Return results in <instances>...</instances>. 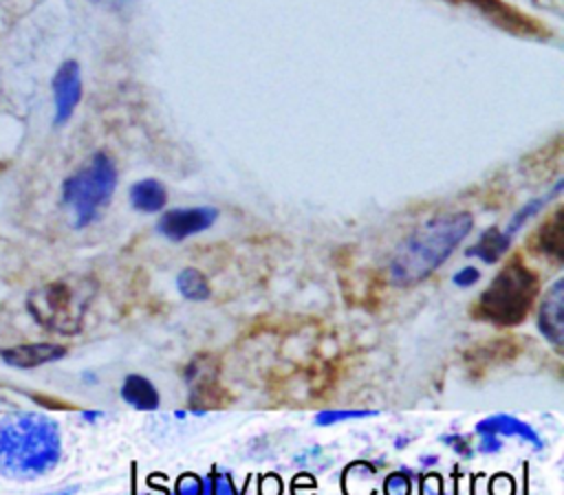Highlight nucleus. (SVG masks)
I'll use <instances>...</instances> for the list:
<instances>
[{
  "mask_svg": "<svg viewBox=\"0 0 564 495\" xmlns=\"http://www.w3.org/2000/svg\"><path fill=\"white\" fill-rule=\"evenodd\" d=\"M471 227L474 218L467 211L443 213L416 227L390 257V284L405 288L425 282L471 233Z\"/></svg>",
  "mask_w": 564,
  "mask_h": 495,
  "instance_id": "nucleus-1",
  "label": "nucleus"
},
{
  "mask_svg": "<svg viewBox=\"0 0 564 495\" xmlns=\"http://www.w3.org/2000/svg\"><path fill=\"white\" fill-rule=\"evenodd\" d=\"M62 433L53 418L20 411L0 418V473L13 480H35L57 466Z\"/></svg>",
  "mask_w": 564,
  "mask_h": 495,
  "instance_id": "nucleus-2",
  "label": "nucleus"
},
{
  "mask_svg": "<svg viewBox=\"0 0 564 495\" xmlns=\"http://www.w3.org/2000/svg\"><path fill=\"white\" fill-rule=\"evenodd\" d=\"M538 293V275L520 257H513L478 295L471 315L500 328H513L529 317Z\"/></svg>",
  "mask_w": 564,
  "mask_h": 495,
  "instance_id": "nucleus-3",
  "label": "nucleus"
},
{
  "mask_svg": "<svg viewBox=\"0 0 564 495\" xmlns=\"http://www.w3.org/2000/svg\"><path fill=\"white\" fill-rule=\"evenodd\" d=\"M95 297V282L86 277H62L31 290L26 308L48 332L77 334Z\"/></svg>",
  "mask_w": 564,
  "mask_h": 495,
  "instance_id": "nucleus-4",
  "label": "nucleus"
},
{
  "mask_svg": "<svg viewBox=\"0 0 564 495\" xmlns=\"http://www.w3.org/2000/svg\"><path fill=\"white\" fill-rule=\"evenodd\" d=\"M117 189V167L104 152L93 154L62 185V200L73 213L77 229L88 227L110 202Z\"/></svg>",
  "mask_w": 564,
  "mask_h": 495,
  "instance_id": "nucleus-5",
  "label": "nucleus"
},
{
  "mask_svg": "<svg viewBox=\"0 0 564 495\" xmlns=\"http://www.w3.org/2000/svg\"><path fill=\"white\" fill-rule=\"evenodd\" d=\"M216 218H218V211L214 207H176L165 211L159 218L156 229L167 240L181 242L189 235H196L209 229L216 222Z\"/></svg>",
  "mask_w": 564,
  "mask_h": 495,
  "instance_id": "nucleus-6",
  "label": "nucleus"
},
{
  "mask_svg": "<svg viewBox=\"0 0 564 495\" xmlns=\"http://www.w3.org/2000/svg\"><path fill=\"white\" fill-rule=\"evenodd\" d=\"M538 330L542 337L562 352L564 345V279L557 277L542 295L538 308Z\"/></svg>",
  "mask_w": 564,
  "mask_h": 495,
  "instance_id": "nucleus-7",
  "label": "nucleus"
},
{
  "mask_svg": "<svg viewBox=\"0 0 564 495\" xmlns=\"http://www.w3.org/2000/svg\"><path fill=\"white\" fill-rule=\"evenodd\" d=\"M55 123H66L82 99V75L75 62H64L53 79Z\"/></svg>",
  "mask_w": 564,
  "mask_h": 495,
  "instance_id": "nucleus-8",
  "label": "nucleus"
},
{
  "mask_svg": "<svg viewBox=\"0 0 564 495\" xmlns=\"http://www.w3.org/2000/svg\"><path fill=\"white\" fill-rule=\"evenodd\" d=\"M0 356L11 367L31 370V367H40L44 363L59 361L62 356H66V348L59 343H22V345L2 350Z\"/></svg>",
  "mask_w": 564,
  "mask_h": 495,
  "instance_id": "nucleus-9",
  "label": "nucleus"
},
{
  "mask_svg": "<svg viewBox=\"0 0 564 495\" xmlns=\"http://www.w3.org/2000/svg\"><path fill=\"white\" fill-rule=\"evenodd\" d=\"M476 433H496V436H516L524 442H529L535 451H540L544 447L540 433L524 420L511 416V414H494L482 418L480 422H476Z\"/></svg>",
  "mask_w": 564,
  "mask_h": 495,
  "instance_id": "nucleus-10",
  "label": "nucleus"
},
{
  "mask_svg": "<svg viewBox=\"0 0 564 495\" xmlns=\"http://www.w3.org/2000/svg\"><path fill=\"white\" fill-rule=\"evenodd\" d=\"M535 251L546 260L560 264L564 255V209H555L553 216L538 229Z\"/></svg>",
  "mask_w": 564,
  "mask_h": 495,
  "instance_id": "nucleus-11",
  "label": "nucleus"
},
{
  "mask_svg": "<svg viewBox=\"0 0 564 495\" xmlns=\"http://www.w3.org/2000/svg\"><path fill=\"white\" fill-rule=\"evenodd\" d=\"M121 398L139 409V411H154L161 405V394L154 387V383L141 374H130L123 378L121 385Z\"/></svg>",
  "mask_w": 564,
  "mask_h": 495,
  "instance_id": "nucleus-12",
  "label": "nucleus"
},
{
  "mask_svg": "<svg viewBox=\"0 0 564 495\" xmlns=\"http://www.w3.org/2000/svg\"><path fill=\"white\" fill-rule=\"evenodd\" d=\"M130 202L137 211L156 213L165 207L167 191H165L163 183H159L156 178H143L130 187Z\"/></svg>",
  "mask_w": 564,
  "mask_h": 495,
  "instance_id": "nucleus-13",
  "label": "nucleus"
},
{
  "mask_svg": "<svg viewBox=\"0 0 564 495\" xmlns=\"http://www.w3.org/2000/svg\"><path fill=\"white\" fill-rule=\"evenodd\" d=\"M509 246H511V240L498 227H489L487 231L480 233L476 244L467 249V255L478 257L485 264H496L509 251Z\"/></svg>",
  "mask_w": 564,
  "mask_h": 495,
  "instance_id": "nucleus-14",
  "label": "nucleus"
},
{
  "mask_svg": "<svg viewBox=\"0 0 564 495\" xmlns=\"http://www.w3.org/2000/svg\"><path fill=\"white\" fill-rule=\"evenodd\" d=\"M562 191V180L546 194V196H540V198H531L529 202H524L511 218H509V222H507V227L502 229V233L509 238V240H513V235L538 213V211H542L557 194Z\"/></svg>",
  "mask_w": 564,
  "mask_h": 495,
  "instance_id": "nucleus-15",
  "label": "nucleus"
},
{
  "mask_svg": "<svg viewBox=\"0 0 564 495\" xmlns=\"http://www.w3.org/2000/svg\"><path fill=\"white\" fill-rule=\"evenodd\" d=\"M176 288L189 301H205L212 295L209 282L198 268H183L176 275Z\"/></svg>",
  "mask_w": 564,
  "mask_h": 495,
  "instance_id": "nucleus-16",
  "label": "nucleus"
},
{
  "mask_svg": "<svg viewBox=\"0 0 564 495\" xmlns=\"http://www.w3.org/2000/svg\"><path fill=\"white\" fill-rule=\"evenodd\" d=\"M379 411L375 409H324L315 416V422L319 427H328V425H337V422H346V420H359V418H372Z\"/></svg>",
  "mask_w": 564,
  "mask_h": 495,
  "instance_id": "nucleus-17",
  "label": "nucleus"
},
{
  "mask_svg": "<svg viewBox=\"0 0 564 495\" xmlns=\"http://www.w3.org/2000/svg\"><path fill=\"white\" fill-rule=\"evenodd\" d=\"M198 495H240L234 486V480L227 473L212 471L203 477V488Z\"/></svg>",
  "mask_w": 564,
  "mask_h": 495,
  "instance_id": "nucleus-18",
  "label": "nucleus"
},
{
  "mask_svg": "<svg viewBox=\"0 0 564 495\" xmlns=\"http://www.w3.org/2000/svg\"><path fill=\"white\" fill-rule=\"evenodd\" d=\"M383 491H386V495H410V491H412L410 477L405 473H390L386 477Z\"/></svg>",
  "mask_w": 564,
  "mask_h": 495,
  "instance_id": "nucleus-19",
  "label": "nucleus"
},
{
  "mask_svg": "<svg viewBox=\"0 0 564 495\" xmlns=\"http://www.w3.org/2000/svg\"><path fill=\"white\" fill-rule=\"evenodd\" d=\"M443 442H445L447 447H452L460 458H471V455H474V444H471V440H467L465 436L447 433V436H443Z\"/></svg>",
  "mask_w": 564,
  "mask_h": 495,
  "instance_id": "nucleus-20",
  "label": "nucleus"
},
{
  "mask_svg": "<svg viewBox=\"0 0 564 495\" xmlns=\"http://www.w3.org/2000/svg\"><path fill=\"white\" fill-rule=\"evenodd\" d=\"M500 449H502L500 436H496V433H478V444H476L478 453L491 455V453H498Z\"/></svg>",
  "mask_w": 564,
  "mask_h": 495,
  "instance_id": "nucleus-21",
  "label": "nucleus"
},
{
  "mask_svg": "<svg viewBox=\"0 0 564 495\" xmlns=\"http://www.w3.org/2000/svg\"><path fill=\"white\" fill-rule=\"evenodd\" d=\"M478 279H480V271L476 266H463L454 273V284L463 286V288L474 286Z\"/></svg>",
  "mask_w": 564,
  "mask_h": 495,
  "instance_id": "nucleus-22",
  "label": "nucleus"
},
{
  "mask_svg": "<svg viewBox=\"0 0 564 495\" xmlns=\"http://www.w3.org/2000/svg\"><path fill=\"white\" fill-rule=\"evenodd\" d=\"M77 491V486H70V488H64V491H55V493H44V495H73Z\"/></svg>",
  "mask_w": 564,
  "mask_h": 495,
  "instance_id": "nucleus-23",
  "label": "nucleus"
},
{
  "mask_svg": "<svg viewBox=\"0 0 564 495\" xmlns=\"http://www.w3.org/2000/svg\"><path fill=\"white\" fill-rule=\"evenodd\" d=\"M84 418L86 420H97V418H101V411H84Z\"/></svg>",
  "mask_w": 564,
  "mask_h": 495,
  "instance_id": "nucleus-24",
  "label": "nucleus"
},
{
  "mask_svg": "<svg viewBox=\"0 0 564 495\" xmlns=\"http://www.w3.org/2000/svg\"><path fill=\"white\" fill-rule=\"evenodd\" d=\"M2 169H4V165H2V163H0V172H2Z\"/></svg>",
  "mask_w": 564,
  "mask_h": 495,
  "instance_id": "nucleus-25",
  "label": "nucleus"
}]
</instances>
